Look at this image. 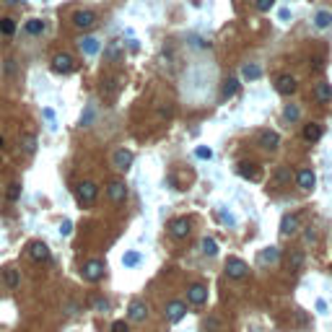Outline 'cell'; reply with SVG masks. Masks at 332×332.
Here are the masks:
<instances>
[{
  "label": "cell",
  "mask_w": 332,
  "mask_h": 332,
  "mask_svg": "<svg viewBox=\"0 0 332 332\" xmlns=\"http://www.w3.org/2000/svg\"><path fill=\"white\" fill-rule=\"evenodd\" d=\"M148 319V304L143 299H135L130 306H128V322H135V325H140Z\"/></svg>",
  "instance_id": "cell-9"
},
{
  "label": "cell",
  "mask_w": 332,
  "mask_h": 332,
  "mask_svg": "<svg viewBox=\"0 0 332 332\" xmlns=\"http://www.w3.org/2000/svg\"><path fill=\"white\" fill-rule=\"evenodd\" d=\"M195 156L202 158V161H208V158H213V151L208 145H198V148H195Z\"/></svg>",
  "instance_id": "cell-38"
},
{
  "label": "cell",
  "mask_w": 332,
  "mask_h": 332,
  "mask_svg": "<svg viewBox=\"0 0 332 332\" xmlns=\"http://www.w3.org/2000/svg\"><path fill=\"white\" fill-rule=\"evenodd\" d=\"M5 5H16V3H21V0H3Z\"/></svg>",
  "instance_id": "cell-51"
},
{
  "label": "cell",
  "mask_w": 332,
  "mask_h": 332,
  "mask_svg": "<svg viewBox=\"0 0 332 332\" xmlns=\"http://www.w3.org/2000/svg\"><path fill=\"white\" fill-rule=\"evenodd\" d=\"M291 18V10L288 8H280V21H288Z\"/></svg>",
  "instance_id": "cell-48"
},
{
  "label": "cell",
  "mask_w": 332,
  "mask_h": 332,
  "mask_svg": "<svg viewBox=\"0 0 332 332\" xmlns=\"http://www.w3.org/2000/svg\"><path fill=\"white\" fill-rule=\"evenodd\" d=\"M26 255H29V260H34V262H47V260L52 257V252H50V247L44 244V242H31V244L26 247Z\"/></svg>",
  "instance_id": "cell-12"
},
{
  "label": "cell",
  "mask_w": 332,
  "mask_h": 332,
  "mask_svg": "<svg viewBox=\"0 0 332 332\" xmlns=\"http://www.w3.org/2000/svg\"><path fill=\"white\" fill-rule=\"evenodd\" d=\"M94 120H96V107L94 104H86V109H83V114H81V128H91L94 125Z\"/></svg>",
  "instance_id": "cell-32"
},
{
  "label": "cell",
  "mask_w": 332,
  "mask_h": 332,
  "mask_svg": "<svg viewBox=\"0 0 332 332\" xmlns=\"http://www.w3.org/2000/svg\"><path fill=\"white\" fill-rule=\"evenodd\" d=\"M128 50H130V52H138V50H140L138 39H130V42H128Z\"/></svg>",
  "instance_id": "cell-47"
},
{
  "label": "cell",
  "mask_w": 332,
  "mask_h": 332,
  "mask_svg": "<svg viewBox=\"0 0 332 332\" xmlns=\"http://www.w3.org/2000/svg\"><path fill=\"white\" fill-rule=\"evenodd\" d=\"M18 198H21V185H16V182H13V185H8V190H5V200L16 202Z\"/></svg>",
  "instance_id": "cell-36"
},
{
  "label": "cell",
  "mask_w": 332,
  "mask_h": 332,
  "mask_svg": "<svg viewBox=\"0 0 332 332\" xmlns=\"http://www.w3.org/2000/svg\"><path fill=\"white\" fill-rule=\"evenodd\" d=\"M140 262H143V257H140V252H125V255H122V265L125 267H138L140 265Z\"/></svg>",
  "instance_id": "cell-34"
},
{
  "label": "cell",
  "mask_w": 332,
  "mask_h": 332,
  "mask_svg": "<svg viewBox=\"0 0 332 332\" xmlns=\"http://www.w3.org/2000/svg\"><path fill=\"white\" fill-rule=\"evenodd\" d=\"M317 312H319V314L327 312V301H325V299H317Z\"/></svg>",
  "instance_id": "cell-46"
},
{
  "label": "cell",
  "mask_w": 332,
  "mask_h": 332,
  "mask_svg": "<svg viewBox=\"0 0 332 332\" xmlns=\"http://www.w3.org/2000/svg\"><path fill=\"white\" fill-rule=\"evenodd\" d=\"M133 161H135V156H133V151H128V148H117L114 156H112V166L117 171H122V174H125V171H130Z\"/></svg>",
  "instance_id": "cell-5"
},
{
  "label": "cell",
  "mask_w": 332,
  "mask_h": 332,
  "mask_svg": "<svg viewBox=\"0 0 332 332\" xmlns=\"http://www.w3.org/2000/svg\"><path fill=\"white\" fill-rule=\"evenodd\" d=\"M185 317H187V304H185V301L174 299V301L166 304V319H169L171 325H179Z\"/></svg>",
  "instance_id": "cell-10"
},
{
  "label": "cell",
  "mask_w": 332,
  "mask_h": 332,
  "mask_svg": "<svg viewBox=\"0 0 332 332\" xmlns=\"http://www.w3.org/2000/svg\"><path fill=\"white\" fill-rule=\"evenodd\" d=\"M0 34H3V37H13L16 34V18H10V16L0 18Z\"/></svg>",
  "instance_id": "cell-33"
},
{
  "label": "cell",
  "mask_w": 332,
  "mask_h": 332,
  "mask_svg": "<svg viewBox=\"0 0 332 332\" xmlns=\"http://www.w3.org/2000/svg\"><path fill=\"white\" fill-rule=\"evenodd\" d=\"M223 327H226V319L218 314H208L202 322V332H223Z\"/></svg>",
  "instance_id": "cell-21"
},
{
  "label": "cell",
  "mask_w": 332,
  "mask_h": 332,
  "mask_svg": "<svg viewBox=\"0 0 332 332\" xmlns=\"http://www.w3.org/2000/svg\"><path fill=\"white\" fill-rule=\"evenodd\" d=\"M52 70L55 73H60V75H67V73H73L75 70V60H73V55H67V52H57L52 55Z\"/></svg>",
  "instance_id": "cell-2"
},
{
  "label": "cell",
  "mask_w": 332,
  "mask_h": 332,
  "mask_svg": "<svg viewBox=\"0 0 332 332\" xmlns=\"http://www.w3.org/2000/svg\"><path fill=\"white\" fill-rule=\"evenodd\" d=\"M283 120L288 122V125L299 122V120H301V104H285V109H283Z\"/></svg>",
  "instance_id": "cell-28"
},
{
  "label": "cell",
  "mask_w": 332,
  "mask_h": 332,
  "mask_svg": "<svg viewBox=\"0 0 332 332\" xmlns=\"http://www.w3.org/2000/svg\"><path fill=\"white\" fill-rule=\"evenodd\" d=\"M293 185L299 187V190H304V192H312L314 185H317L314 171H312V169H299V171L293 174Z\"/></svg>",
  "instance_id": "cell-8"
},
{
  "label": "cell",
  "mask_w": 332,
  "mask_h": 332,
  "mask_svg": "<svg viewBox=\"0 0 332 332\" xmlns=\"http://www.w3.org/2000/svg\"><path fill=\"white\" fill-rule=\"evenodd\" d=\"M299 228H301V223H299V218H296L293 213H285L283 218H280V234L283 236H293Z\"/></svg>",
  "instance_id": "cell-18"
},
{
  "label": "cell",
  "mask_w": 332,
  "mask_h": 332,
  "mask_svg": "<svg viewBox=\"0 0 332 332\" xmlns=\"http://www.w3.org/2000/svg\"><path fill=\"white\" fill-rule=\"evenodd\" d=\"M218 215H221V218H223L228 226H234V218H231V213H228L226 208H218Z\"/></svg>",
  "instance_id": "cell-43"
},
{
  "label": "cell",
  "mask_w": 332,
  "mask_h": 332,
  "mask_svg": "<svg viewBox=\"0 0 332 332\" xmlns=\"http://www.w3.org/2000/svg\"><path fill=\"white\" fill-rule=\"evenodd\" d=\"M200 252H202V255L205 257H218V242H215V239L213 236H205L202 239V244H200Z\"/></svg>",
  "instance_id": "cell-27"
},
{
  "label": "cell",
  "mask_w": 332,
  "mask_h": 332,
  "mask_svg": "<svg viewBox=\"0 0 332 332\" xmlns=\"http://www.w3.org/2000/svg\"><path fill=\"white\" fill-rule=\"evenodd\" d=\"M190 231H192V218H174L169 223V236L171 239H187L190 236Z\"/></svg>",
  "instance_id": "cell-6"
},
{
  "label": "cell",
  "mask_w": 332,
  "mask_h": 332,
  "mask_svg": "<svg viewBox=\"0 0 332 332\" xmlns=\"http://www.w3.org/2000/svg\"><path fill=\"white\" fill-rule=\"evenodd\" d=\"M21 151H24V153H34V151H37V138H34V135H24V138H21Z\"/></svg>",
  "instance_id": "cell-35"
},
{
  "label": "cell",
  "mask_w": 332,
  "mask_h": 332,
  "mask_svg": "<svg viewBox=\"0 0 332 332\" xmlns=\"http://www.w3.org/2000/svg\"><path fill=\"white\" fill-rule=\"evenodd\" d=\"M275 185H280V187L293 185V171H291L288 166H280V169L275 171Z\"/></svg>",
  "instance_id": "cell-29"
},
{
  "label": "cell",
  "mask_w": 332,
  "mask_h": 332,
  "mask_svg": "<svg viewBox=\"0 0 332 332\" xmlns=\"http://www.w3.org/2000/svg\"><path fill=\"white\" fill-rule=\"evenodd\" d=\"M94 309H99V312H107V309H109V304H107L104 299H96V301H94Z\"/></svg>",
  "instance_id": "cell-44"
},
{
  "label": "cell",
  "mask_w": 332,
  "mask_h": 332,
  "mask_svg": "<svg viewBox=\"0 0 332 332\" xmlns=\"http://www.w3.org/2000/svg\"><path fill=\"white\" fill-rule=\"evenodd\" d=\"M330 26H332V13H330V10H325V8H319L317 13H314V29L327 31Z\"/></svg>",
  "instance_id": "cell-25"
},
{
  "label": "cell",
  "mask_w": 332,
  "mask_h": 332,
  "mask_svg": "<svg viewBox=\"0 0 332 332\" xmlns=\"http://www.w3.org/2000/svg\"><path fill=\"white\" fill-rule=\"evenodd\" d=\"M260 265H275V262H280V247H267V249H262L260 252V257H257Z\"/></svg>",
  "instance_id": "cell-20"
},
{
  "label": "cell",
  "mask_w": 332,
  "mask_h": 332,
  "mask_svg": "<svg viewBox=\"0 0 332 332\" xmlns=\"http://www.w3.org/2000/svg\"><path fill=\"white\" fill-rule=\"evenodd\" d=\"M94 24H96V13L91 8H81V10H75V13H73V26L75 29L86 31V29H94Z\"/></svg>",
  "instance_id": "cell-3"
},
{
  "label": "cell",
  "mask_w": 332,
  "mask_h": 332,
  "mask_svg": "<svg viewBox=\"0 0 332 332\" xmlns=\"http://www.w3.org/2000/svg\"><path fill=\"white\" fill-rule=\"evenodd\" d=\"M67 312L75 314V312H78V304H75V301H73V304H67Z\"/></svg>",
  "instance_id": "cell-50"
},
{
  "label": "cell",
  "mask_w": 332,
  "mask_h": 332,
  "mask_svg": "<svg viewBox=\"0 0 332 332\" xmlns=\"http://www.w3.org/2000/svg\"><path fill=\"white\" fill-rule=\"evenodd\" d=\"M322 133H325V128H322L319 122H309V125H304L301 138H304L306 143H317L319 138H322Z\"/></svg>",
  "instance_id": "cell-19"
},
{
  "label": "cell",
  "mask_w": 332,
  "mask_h": 332,
  "mask_svg": "<svg viewBox=\"0 0 332 332\" xmlns=\"http://www.w3.org/2000/svg\"><path fill=\"white\" fill-rule=\"evenodd\" d=\"M314 99L322 101V104H330V101H332V86H330L327 81L314 83Z\"/></svg>",
  "instance_id": "cell-22"
},
{
  "label": "cell",
  "mask_w": 332,
  "mask_h": 332,
  "mask_svg": "<svg viewBox=\"0 0 332 332\" xmlns=\"http://www.w3.org/2000/svg\"><path fill=\"white\" fill-rule=\"evenodd\" d=\"M83 278L91 280V283L101 280V278H104V262H101V260H88L83 265Z\"/></svg>",
  "instance_id": "cell-13"
},
{
  "label": "cell",
  "mask_w": 332,
  "mask_h": 332,
  "mask_svg": "<svg viewBox=\"0 0 332 332\" xmlns=\"http://www.w3.org/2000/svg\"><path fill=\"white\" fill-rule=\"evenodd\" d=\"M73 234V221H63L60 223V236H70Z\"/></svg>",
  "instance_id": "cell-41"
},
{
  "label": "cell",
  "mask_w": 332,
  "mask_h": 332,
  "mask_svg": "<svg viewBox=\"0 0 332 332\" xmlns=\"http://www.w3.org/2000/svg\"><path fill=\"white\" fill-rule=\"evenodd\" d=\"M223 270H226V278H231V280H244L249 275V265L239 257H228Z\"/></svg>",
  "instance_id": "cell-1"
},
{
  "label": "cell",
  "mask_w": 332,
  "mask_h": 332,
  "mask_svg": "<svg viewBox=\"0 0 332 332\" xmlns=\"http://www.w3.org/2000/svg\"><path fill=\"white\" fill-rule=\"evenodd\" d=\"M242 78H244V81H260V78H262L260 63H244L242 65Z\"/></svg>",
  "instance_id": "cell-24"
},
{
  "label": "cell",
  "mask_w": 332,
  "mask_h": 332,
  "mask_svg": "<svg viewBox=\"0 0 332 332\" xmlns=\"http://www.w3.org/2000/svg\"><path fill=\"white\" fill-rule=\"evenodd\" d=\"M18 283H21V272L18 267H3V285L5 288H18Z\"/></svg>",
  "instance_id": "cell-23"
},
{
  "label": "cell",
  "mask_w": 332,
  "mask_h": 332,
  "mask_svg": "<svg viewBox=\"0 0 332 332\" xmlns=\"http://www.w3.org/2000/svg\"><path fill=\"white\" fill-rule=\"evenodd\" d=\"M301 265H304V252L301 249L291 252V257H288V272H299Z\"/></svg>",
  "instance_id": "cell-31"
},
{
  "label": "cell",
  "mask_w": 332,
  "mask_h": 332,
  "mask_svg": "<svg viewBox=\"0 0 332 332\" xmlns=\"http://www.w3.org/2000/svg\"><path fill=\"white\" fill-rule=\"evenodd\" d=\"M260 145H262V151H265V153H275L278 148H280V133H275V130H262L260 133Z\"/></svg>",
  "instance_id": "cell-11"
},
{
  "label": "cell",
  "mask_w": 332,
  "mask_h": 332,
  "mask_svg": "<svg viewBox=\"0 0 332 332\" xmlns=\"http://www.w3.org/2000/svg\"><path fill=\"white\" fill-rule=\"evenodd\" d=\"M78 47H81V52H83L86 57H94V55L101 52V39L94 37V34H88V37H81V39H78Z\"/></svg>",
  "instance_id": "cell-15"
},
{
  "label": "cell",
  "mask_w": 332,
  "mask_h": 332,
  "mask_svg": "<svg viewBox=\"0 0 332 332\" xmlns=\"http://www.w3.org/2000/svg\"><path fill=\"white\" fill-rule=\"evenodd\" d=\"M169 114H171V107L164 104V107H161V117H169Z\"/></svg>",
  "instance_id": "cell-49"
},
{
  "label": "cell",
  "mask_w": 332,
  "mask_h": 332,
  "mask_svg": "<svg viewBox=\"0 0 332 332\" xmlns=\"http://www.w3.org/2000/svg\"><path fill=\"white\" fill-rule=\"evenodd\" d=\"M0 148H3V135H0Z\"/></svg>",
  "instance_id": "cell-52"
},
{
  "label": "cell",
  "mask_w": 332,
  "mask_h": 332,
  "mask_svg": "<svg viewBox=\"0 0 332 332\" xmlns=\"http://www.w3.org/2000/svg\"><path fill=\"white\" fill-rule=\"evenodd\" d=\"M24 31L29 34V37H39V34H44V21L42 18H29Z\"/></svg>",
  "instance_id": "cell-30"
},
{
  "label": "cell",
  "mask_w": 332,
  "mask_h": 332,
  "mask_svg": "<svg viewBox=\"0 0 332 332\" xmlns=\"http://www.w3.org/2000/svg\"><path fill=\"white\" fill-rule=\"evenodd\" d=\"M5 73H8V75L16 73V60H5Z\"/></svg>",
  "instance_id": "cell-45"
},
{
  "label": "cell",
  "mask_w": 332,
  "mask_h": 332,
  "mask_svg": "<svg viewBox=\"0 0 332 332\" xmlns=\"http://www.w3.org/2000/svg\"><path fill=\"white\" fill-rule=\"evenodd\" d=\"M42 117H44V120L50 122V128H52V130H57V114H55V109L44 107V109H42Z\"/></svg>",
  "instance_id": "cell-37"
},
{
  "label": "cell",
  "mask_w": 332,
  "mask_h": 332,
  "mask_svg": "<svg viewBox=\"0 0 332 332\" xmlns=\"http://www.w3.org/2000/svg\"><path fill=\"white\" fill-rule=\"evenodd\" d=\"M187 301L192 306H202L205 301H208V288H205L202 283H192L187 288Z\"/></svg>",
  "instance_id": "cell-14"
},
{
  "label": "cell",
  "mask_w": 332,
  "mask_h": 332,
  "mask_svg": "<svg viewBox=\"0 0 332 332\" xmlns=\"http://www.w3.org/2000/svg\"><path fill=\"white\" fill-rule=\"evenodd\" d=\"M236 91H239V78H236V75H228L226 81H223V88H221V99H223V101L231 99Z\"/></svg>",
  "instance_id": "cell-26"
},
{
  "label": "cell",
  "mask_w": 332,
  "mask_h": 332,
  "mask_svg": "<svg viewBox=\"0 0 332 332\" xmlns=\"http://www.w3.org/2000/svg\"><path fill=\"white\" fill-rule=\"evenodd\" d=\"M75 195H78V200H81V202H94V200L99 198V187H96V182H91V179L78 182Z\"/></svg>",
  "instance_id": "cell-4"
},
{
  "label": "cell",
  "mask_w": 332,
  "mask_h": 332,
  "mask_svg": "<svg viewBox=\"0 0 332 332\" xmlns=\"http://www.w3.org/2000/svg\"><path fill=\"white\" fill-rule=\"evenodd\" d=\"M190 44H192V47H200V50H205V47H208V42H205V39H200V37H190Z\"/></svg>",
  "instance_id": "cell-42"
},
{
  "label": "cell",
  "mask_w": 332,
  "mask_h": 332,
  "mask_svg": "<svg viewBox=\"0 0 332 332\" xmlns=\"http://www.w3.org/2000/svg\"><path fill=\"white\" fill-rule=\"evenodd\" d=\"M107 198L112 202H125V198H128V187H125V182H109V187H107Z\"/></svg>",
  "instance_id": "cell-17"
},
{
  "label": "cell",
  "mask_w": 332,
  "mask_h": 332,
  "mask_svg": "<svg viewBox=\"0 0 332 332\" xmlns=\"http://www.w3.org/2000/svg\"><path fill=\"white\" fill-rule=\"evenodd\" d=\"M112 332H130V322L128 319H117V322L112 325Z\"/></svg>",
  "instance_id": "cell-40"
},
{
  "label": "cell",
  "mask_w": 332,
  "mask_h": 332,
  "mask_svg": "<svg viewBox=\"0 0 332 332\" xmlns=\"http://www.w3.org/2000/svg\"><path fill=\"white\" fill-rule=\"evenodd\" d=\"M255 5H257L260 13H267V10L275 5V0H255Z\"/></svg>",
  "instance_id": "cell-39"
},
{
  "label": "cell",
  "mask_w": 332,
  "mask_h": 332,
  "mask_svg": "<svg viewBox=\"0 0 332 332\" xmlns=\"http://www.w3.org/2000/svg\"><path fill=\"white\" fill-rule=\"evenodd\" d=\"M234 171H236L242 179H252V182H257V179L262 177V169H260L257 164H252V161H239Z\"/></svg>",
  "instance_id": "cell-16"
},
{
  "label": "cell",
  "mask_w": 332,
  "mask_h": 332,
  "mask_svg": "<svg viewBox=\"0 0 332 332\" xmlns=\"http://www.w3.org/2000/svg\"><path fill=\"white\" fill-rule=\"evenodd\" d=\"M275 91H278L280 96H293L296 91H299V81H296L293 75L283 73V75H278V78H275Z\"/></svg>",
  "instance_id": "cell-7"
}]
</instances>
